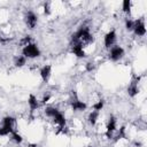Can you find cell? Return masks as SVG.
Listing matches in <instances>:
<instances>
[{
    "label": "cell",
    "mask_w": 147,
    "mask_h": 147,
    "mask_svg": "<svg viewBox=\"0 0 147 147\" xmlns=\"http://www.w3.org/2000/svg\"><path fill=\"white\" fill-rule=\"evenodd\" d=\"M72 41H74V44H80V45L92 41V36L90 33L88 28H80L72 36Z\"/></svg>",
    "instance_id": "cell-1"
},
{
    "label": "cell",
    "mask_w": 147,
    "mask_h": 147,
    "mask_svg": "<svg viewBox=\"0 0 147 147\" xmlns=\"http://www.w3.org/2000/svg\"><path fill=\"white\" fill-rule=\"evenodd\" d=\"M39 55H40V51L37 47V45L29 44V45L24 46V48H23V56L29 57V59H33V57H38Z\"/></svg>",
    "instance_id": "cell-2"
},
{
    "label": "cell",
    "mask_w": 147,
    "mask_h": 147,
    "mask_svg": "<svg viewBox=\"0 0 147 147\" xmlns=\"http://www.w3.org/2000/svg\"><path fill=\"white\" fill-rule=\"evenodd\" d=\"M124 55V49L119 46H113L110 48V52H109V57L113 60V61H118L119 59H122Z\"/></svg>",
    "instance_id": "cell-3"
},
{
    "label": "cell",
    "mask_w": 147,
    "mask_h": 147,
    "mask_svg": "<svg viewBox=\"0 0 147 147\" xmlns=\"http://www.w3.org/2000/svg\"><path fill=\"white\" fill-rule=\"evenodd\" d=\"M133 31L137 36H145L146 33V28H145V23L142 20H137V21H133Z\"/></svg>",
    "instance_id": "cell-4"
},
{
    "label": "cell",
    "mask_w": 147,
    "mask_h": 147,
    "mask_svg": "<svg viewBox=\"0 0 147 147\" xmlns=\"http://www.w3.org/2000/svg\"><path fill=\"white\" fill-rule=\"evenodd\" d=\"M24 21H25V23H26V25L30 28V29H33L36 25H37V16H36V14L34 13H32V11H28L26 14H25V16H24Z\"/></svg>",
    "instance_id": "cell-5"
},
{
    "label": "cell",
    "mask_w": 147,
    "mask_h": 147,
    "mask_svg": "<svg viewBox=\"0 0 147 147\" xmlns=\"http://www.w3.org/2000/svg\"><path fill=\"white\" fill-rule=\"evenodd\" d=\"M115 40H116V33H115V31H109L105 36V46L107 48H109L110 46H113L115 44Z\"/></svg>",
    "instance_id": "cell-6"
},
{
    "label": "cell",
    "mask_w": 147,
    "mask_h": 147,
    "mask_svg": "<svg viewBox=\"0 0 147 147\" xmlns=\"http://www.w3.org/2000/svg\"><path fill=\"white\" fill-rule=\"evenodd\" d=\"M116 130V118L114 116H111L108 121V124H107V137L108 138H111V133Z\"/></svg>",
    "instance_id": "cell-7"
},
{
    "label": "cell",
    "mask_w": 147,
    "mask_h": 147,
    "mask_svg": "<svg viewBox=\"0 0 147 147\" xmlns=\"http://www.w3.org/2000/svg\"><path fill=\"white\" fill-rule=\"evenodd\" d=\"M138 80H139V78H136V80H133L132 83H131V85L127 87V93H129V95L130 96H136L137 94H138V92H139V88H138Z\"/></svg>",
    "instance_id": "cell-8"
},
{
    "label": "cell",
    "mask_w": 147,
    "mask_h": 147,
    "mask_svg": "<svg viewBox=\"0 0 147 147\" xmlns=\"http://www.w3.org/2000/svg\"><path fill=\"white\" fill-rule=\"evenodd\" d=\"M71 51L78 57H84L85 56V52L83 49V45H80V44H74L72 47H71Z\"/></svg>",
    "instance_id": "cell-9"
},
{
    "label": "cell",
    "mask_w": 147,
    "mask_h": 147,
    "mask_svg": "<svg viewBox=\"0 0 147 147\" xmlns=\"http://www.w3.org/2000/svg\"><path fill=\"white\" fill-rule=\"evenodd\" d=\"M51 72H52V68H51V65H44L42 68H41V70H40V76H41V78H42V80L44 82H47L48 79H49V77H51Z\"/></svg>",
    "instance_id": "cell-10"
},
{
    "label": "cell",
    "mask_w": 147,
    "mask_h": 147,
    "mask_svg": "<svg viewBox=\"0 0 147 147\" xmlns=\"http://www.w3.org/2000/svg\"><path fill=\"white\" fill-rule=\"evenodd\" d=\"M71 107H72V109L76 110V111H82V110H84V109L86 108V105H85V102L79 101L78 99H75V100H72V102H71Z\"/></svg>",
    "instance_id": "cell-11"
},
{
    "label": "cell",
    "mask_w": 147,
    "mask_h": 147,
    "mask_svg": "<svg viewBox=\"0 0 147 147\" xmlns=\"http://www.w3.org/2000/svg\"><path fill=\"white\" fill-rule=\"evenodd\" d=\"M53 119H54V122H55L60 127H63V126L65 125V118H64V116H63L60 111L53 117Z\"/></svg>",
    "instance_id": "cell-12"
},
{
    "label": "cell",
    "mask_w": 147,
    "mask_h": 147,
    "mask_svg": "<svg viewBox=\"0 0 147 147\" xmlns=\"http://www.w3.org/2000/svg\"><path fill=\"white\" fill-rule=\"evenodd\" d=\"M28 103H29V106H30V110L31 111H33V110H36L37 108H38V101H37V98L34 96V95H30L29 96V100H28Z\"/></svg>",
    "instance_id": "cell-13"
},
{
    "label": "cell",
    "mask_w": 147,
    "mask_h": 147,
    "mask_svg": "<svg viewBox=\"0 0 147 147\" xmlns=\"http://www.w3.org/2000/svg\"><path fill=\"white\" fill-rule=\"evenodd\" d=\"M13 132V125H3L0 127V136H7Z\"/></svg>",
    "instance_id": "cell-14"
},
{
    "label": "cell",
    "mask_w": 147,
    "mask_h": 147,
    "mask_svg": "<svg viewBox=\"0 0 147 147\" xmlns=\"http://www.w3.org/2000/svg\"><path fill=\"white\" fill-rule=\"evenodd\" d=\"M98 116H99V111H95V110H93V111L88 115V122H90L91 125H95L96 119H98Z\"/></svg>",
    "instance_id": "cell-15"
},
{
    "label": "cell",
    "mask_w": 147,
    "mask_h": 147,
    "mask_svg": "<svg viewBox=\"0 0 147 147\" xmlns=\"http://www.w3.org/2000/svg\"><path fill=\"white\" fill-rule=\"evenodd\" d=\"M25 62H26V57L25 56H17L15 59V65L18 67V68L23 67L25 64Z\"/></svg>",
    "instance_id": "cell-16"
},
{
    "label": "cell",
    "mask_w": 147,
    "mask_h": 147,
    "mask_svg": "<svg viewBox=\"0 0 147 147\" xmlns=\"http://www.w3.org/2000/svg\"><path fill=\"white\" fill-rule=\"evenodd\" d=\"M59 113V110L56 109V108H53V107H48V108H46V110H45V114L48 116V117H54L56 114Z\"/></svg>",
    "instance_id": "cell-17"
},
{
    "label": "cell",
    "mask_w": 147,
    "mask_h": 147,
    "mask_svg": "<svg viewBox=\"0 0 147 147\" xmlns=\"http://www.w3.org/2000/svg\"><path fill=\"white\" fill-rule=\"evenodd\" d=\"M11 137H13V140H14L15 142H17V144H21L22 140H23V139H22V136L18 134L17 132H14V131L11 132Z\"/></svg>",
    "instance_id": "cell-18"
},
{
    "label": "cell",
    "mask_w": 147,
    "mask_h": 147,
    "mask_svg": "<svg viewBox=\"0 0 147 147\" xmlns=\"http://www.w3.org/2000/svg\"><path fill=\"white\" fill-rule=\"evenodd\" d=\"M130 8H131V1L130 0H124L123 1V10L125 13H130Z\"/></svg>",
    "instance_id": "cell-19"
},
{
    "label": "cell",
    "mask_w": 147,
    "mask_h": 147,
    "mask_svg": "<svg viewBox=\"0 0 147 147\" xmlns=\"http://www.w3.org/2000/svg\"><path fill=\"white\" fill-rule=\"evenodd\" d=\"M102 107H103V101H102V100H99L96 103H94V105H93V109H94L95 111L101 110V109H102Z\"/></svg>",
    "instance_id": "cell-20"
},
{
    "label": "cell",
    "mask_w": 147,
    "mask_h": 147,
    "mask_svg": "<svg viewBox=\"0 0 147 147\" xmlns=\"http://www.w3.org/2000/svg\"><path fill=\"white\" fill-rule=\"evenodd\" d=\"M125 26H126L127 30H133V21L126 20V21H125Z\"/></svg>",
    "instance_id": "cell-21"
},
{
    "label": "cell",
    "mask_w": 147,
    "mask_h": 147,
    "mask_svg": "<svg viewBox=\"0 0 147 147\" xmlns=\"http://www.w3.org/2000/svg\"><path fill=\"white\" fill-rule=\"evenodd\" d=\"M93 69H94V64L91 63V62H88V63L86 64V70H87V71H92Z\"/></svg>",
    "instance_id": "cell-22"
},
{
    "label": "cell",
    "mask_w": 147,
    "mask_h": 147,
    "mask_svg": "<svg viewBox=\"0 0 147 147\" xmlns=\"http://www.w3.org/2000/svg\"><path fill=\"white\" fill-rule=\"evenodd\" d=\"M49 98H51V95L49 94H47V95H45L44 98H42V103H46L48 100H49Z\"/></svg>",
    "instance_id": "cell-23"
},
{
    "label": "cell",
    "mask_w": 147,
    "mask_h": 147,
    "mask_svg": "<svg viewBox=\"0 0 147 147\" xmlns=\"http://www.w3.org/2000/svg\"><path fill=\"white\" fill-rule=\"evenodd\" d=\"M44 8H45V14L48 15V14H49V7H48V5H45Z\"/></svg>",
    "instance_id": "cell-24"
}]
</instances>
